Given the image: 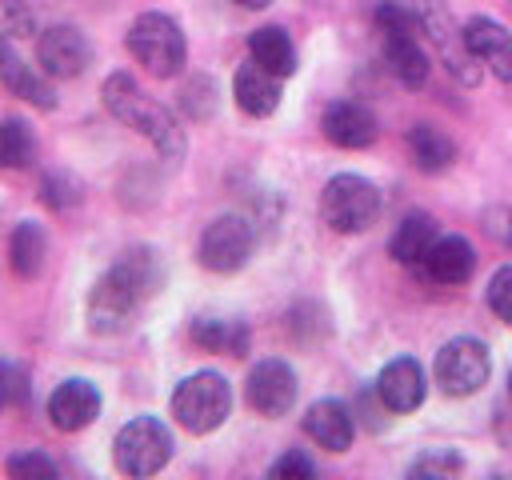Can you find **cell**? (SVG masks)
I'll use <instances>...</instances> for the list:
<instances>
[{
	"mask_svg": "<svg viewBox=\"0 0 512 480\" xmlns=\"http://www.w3.org/2000/svg\"><path fill=\"white\" fill-rule=\"evenodd\" d=\"M112 456L124 476H152L172 460V432L156 416H136L116 432Z\"/></svg>",
	"mask_w": 512,
	"mask_h": 480,
	"instance_id": "8992f818",
	"label": "cell"
},
{
	"mask_svg": "<svg viewBox=\"0 0 512 480\" xmlns=\"http://www.w3.org/2000/svg\"><path fill=\"white\" fill-rule=\"evenodd\" d=\"M236 4H240V8H268L272 0H236Z\"/></svg>",
	"mask_w": 512,
	"mask_h": 480,
	"instance_id": "836d02e7",
	"label": "cell"
},
{
	"mask_svg": "<svg viewBox=\"0 0 512 480\" xmlns=\"http://www.w3.org/2000/svg\"><path fill=\"white\" fill-rule=\"evenodd\" d=\"M144 300H148V292L140 288V280L116 260L88 292V328L100 336H116L136 320Z\"/></svg>",
	"mask_w": 512,
	"mask_h": 480,
	"instance_id": "3957f363",
	"label": "cell"
},
{
	"mask_svg": "<svg viewBox=\"0 0 512 480\" xmlns=\"http://www.w3.org/2000/svg\"><path fill=\"white\" fill-rule=\"evenodd\" d=\"M376 28L384 32V40H392V36H416L420 32V20H416V8H408L400 0H380L376 4Z\"/></svg>",
	"mask_w": 512,
	"mask_h": 480,
	"instance_id": "4316f807",
	"label": "cell"
},
{
	"mask_svg": "<svg viewBox=\"0 0 512 480\" xmlns=\"http://www.w3.org/2000/svg\"><path fill=\"white\" fill-rule=\"evenodd\" d=\"M488 348L476 336H456L436 352V384L448 396H472L488 384Z\"/></svg>",
	"mask_w": 512,
	"mask_h": 480,
	"instance_id": "ba28073f",
	"label": "cell"
},
{
	"mask_svg": "<svg viewBox=\"0 0 512 480\" xmlns=\"http://www.w3.org/2000/svg\"><path fill=\"white\" fill-rule=\"evenodd\" d=\"M244 396H248L252 412L276 420V416H284V412L296 404V372H292L284 360H260V364L248 372Z\"/></svg>",
	"mask_w": 512,
	"mask_h": 480,
	"instance_id": "8fae6325",
	"label": "cell"
},
{
	"mask_svg": "<svg viewBox=\"0 0 512 480\" xmlns=\"http://www.w3.org/2000/svg\"><path fill=\"white\" fill-rule=\"evenodd\" d=\"M320 216L336 232H364L380 216V192L356 172H340L320 192Z\"/></svg>",
	"mask_w": 512,
	"mask_h": 480,
	"instance_id": "5b68a950",
	"label": "cell"
},
{
	"mask_svg": "<svg viewBox=\"0 0 512 480\" xmlns=\"http://www.w3.org/2000/svg\"><path fill=\"white\" fill-rule=\"evenodd\" d=\"M248 52H252V60H256L260 68H268V72L280 76V80L296 72V44H292L288 32L276 28V24L256 28V32L248 36Z\"/></svg>",
	"mask_w": 512,
	"mask_h": 480,
	"instance_id": "ffe728a7",
	"label": "cell"
},
{
	"mask_svg": "<svg viewBox=\"0 0 512 480\" xmlns=\"http://www.w3.org/2000/svg\"><path fill=\"white\" fill-rule=\"evenodd\" d=\"M36 32L32 8L24 0H0V36L4 40H24Z\"/></svg>",
	"mask_w": 512,
	"mask_h": 480,
	"instance_id": "83f0119b",
	"label": "cell"
},
{
	"mask_svg": "<svg viewBox=\"0 0 512 480\" xmlns=\"http://www.w3.org/2000/svg\"><path fill=\"white\" fill-rule=\"evenodd\" d=\"M268 476H272V480H308V476H316V464H312L304 452H284V456L268 468Z\"/></svg>",
	"mask_w": 512,
	"mask_h": 480,
	"instance_id": "d6a6232c",
	"label": "cell"
},
{
	"mask_svg": "<svg viewBox=\"0 0 512 480\" xmlns=\"http://www.w3.org/2000/svg\"><path fill=\"white\" fill-rule=\"evenodd\" d=\"M424 368L412 356H396L384 364V372L376 376V396L388 412H412L424 404Z\"/></svg>",
	"mask_w": 512,
	"mask_h": 480,
	"instance_id": "7c38bea8",
	"label": "cell"
},
{
	"mask_svg": "<svg viewBox=\"0 0 512 480\" xmlns=\"http://www.w3.org/2000/svg\"><path fill=\"white\" fill-rule=\"evenodd\" d=\"M324 136L336 144V148H368L376 140V116L372 108L356 104V100H336L324 108V120H320Z\"/></svg>",
	"mask_w": 512,
	"mask_h": 480,
	"instance_id": "5bb4252c",
	"label": "cell"
},
{
	"mask_svg": "<svg viewBox=\"0 0 512 480\" xmlns=\"http://www.w3.org/2000/svg\"><path fill=\"white\" fill-rule=\"evenodd\" d=\"M304 432L312 444H320L328 452H348L352 436H356V420L340 400H316L304 412Z\"/></svg>",
	"mask_w": 512,
	"mask_h": 480,
	"instance_id": "2e32d148",
	"label": "cell"
},
{
	"mask_svg": "<svg viewBox=\"0 0 512 480\" xmlns=\"http://www.w3.org/2000/svg\"><path fill=\"white\" fill-rule=\"evenodd\" d=\"M384 60H388V72L404 84V88H424L428 84V56L424 48L416 44V36H392L384 40Z\"/></svg>",
	"mask_w": 512,
	"mask_h": 480,
	"instance_id": "7402d4cb",
	"label": "cell"
},
{
	"mask_svg": "<svg viewBox=\"0 0 512 480\" xmlns=\"http://www.w3.org/2000/svg\"><path fill=\"white\" fill-rule=\"evenodd\" d=\"M232 412V388L220 372H192L172 392V416L184 432L204 436L216 432Z\"/></svg>",
	"mask_w": 512,
	"mask_h": 480,
	"instance_id": "7a4b0ae2",
	"label": "cell"
},
{
	"mask_svg": "<svg viewBox=\"0 0 512 480\" xmlns=\"http://www.w3.org/2000/svg\"><path fill=\"white\" fill-rule=\"evenodd\" d=\"M36 60H40V68H44L52 80H72V76H80V72L88 68L92 48H88V40H84L80 28L56 24V28H44V32H40V40H36Z\"/></svg>",
	"mask_w": 512,
	"mask_h": 480,
	"instance_id": "30bf717a",
	"label": "cell"
},
{
	"mask_svg": "<svg viewBox=\"0 0 512 480\" xmlns=\"http://www.w3.org/2000/svg\"><path fill=\"white\" fill-rule=\"evenodd\" d=\"M8 476H16V480H32V476H56L60 468H56V460L52 456H44V452H20V456H8Z\"/></svg>",
	"mask_w": 512,
	"mask_h": 480,
	"instance_id": "f546056e",
	"label": "cell"
},
{
	"mask_svg": "<svg viewBox=\"0 0 512 480\" xmlns=\"http://www.w3.org/2000/svg\"><path fill=\"white\" fill-rule=\"evenodd\" d=\"M408 152H412V164L420 172H444L456 160V144L440 128H432V124L408 128Z\"/></svg>",
	"mask_w": 512,
	"mask_h": 480,
	"instance_id": "603a6c76",
	"label": "cell"
},
{
	"mask_svg": "<svg viewBox=\"0 0 512 480\" xmlns=\"http://www.w3.org/2000/svg\"><path fill=\"white\" fill-rule=\"evenodd\" d=\"M44 256H48V240H44V228H40V224H32V220L16 224V232H12V240H8V264H12V272H16L20 280H32V276H40V268H44Z\"/></svg>",
	"mask_w": 512,
	"mask_h": 480,
	"instance_id": "cb8c5ba5",
	"label": "cell"
},
{
	"mask_svg": "<svg viewBox=\"0 0 512 480\" xmlns=\"http://www.w3.org/2000/svg\"><path fill=\"white\" fill-rule=\"evenodd\" d=\"M128 52L136 56V64H144L152 76H176L184 68V56H188V44H184V32L172 16L164 12H144L132 20L128 28Z\"/></svg>",
	"mask_w": 512,
	"mask_h": 480,
	"instance_id": "277c9868",
	"label": "cell"
},
{
	"mask_svg": "<svg viewBox=\"0 0 512 480\" xmlns=\"http://www.w3.org/2000/svg\"><path fill=\"white\" fill-rule=\"evenodd\" d=\"M488 308L512 324V268H496L492 280H488Z\"/></svg>",
	"mask_w": 512,
	"mask_h": 480,
	"instance_id": "4dcf8cb0",
	"label": "cell"
},
{
	"mask_svg": "<svg viewBox=\"0 0 512 480\" xmlns=\"http://www.w3.org/2000/svg\"><path fill=\"white\" fill-rule=\"evenodd\" d=\"M472 268H476V248L464 236H440L424 256V272L436 284H464Z\"/></svg>",
	"mask_w": 512,
	"mask_h": 480,
	"instance_id": "d6986e66",
	"label": "cell"
},
{
	"mask_svg": "<svg viewBox=\"0 0 512 480\" xmlns=\"http://www.w3.org/2000/svg\"><path fill=\"white\" fill-rule=\"evenodd\" d=\"M104 108H108L120 124H128V128H136L140 136H148L164 156H176V152L184 148V136H180L172 112H168L164 104L148 100V96L140 92V84H136L128 72H112V76L104 80Z\"/></svg>",
	"mask_w": 512,
	"mask_h": 480,
	"instance_id": "6da1fadb",
	"label": "cell"
},
{
	"mask_svg": "<svg viewBox=\"0 0 512 480\" xmlns=\"http://www.w3.org/2000/svg\"><path fill=\"white\" fill-rule=\"evenodd\" d=\"M36 160V136L20 116L0 120V168H28Z\"/></svg>",
	"mask_w": 512,
	"mask_h": 480,
	"instance_id": "484cf974",
	"label": "cell"
},
{
	"mask_svg": "<svg viewBox=\"0 0 512 480\" xmlns=\"http://www.w3.org/2000/svg\"><path fill=\"white\" fill-rule=\"evenodd\" d=\"M416 20H420V32H428V40L436 44V52L444 56L448 72L460 80V84H476L480 80V60L472 56L468 40H464V28L452 24V12L440 4V0H416Z\"/></svg>",
	"mask_w": 512,
	"mask_h": 480,
	"instance_id": "52a82bcc",
	"label": "cell"
},
{
	"mask_svg": "<svg viewBox=\"0 0 512 480\" xmlns=\"http://www.w3.org/2000/svg\"><path fill=\"white\" fill-rule=\"evenodd\" d=\"M252 256V224L244 216H216L200 236V264L208 272H240Z\"/></svg>",
	"mask_w": 512,
	"mask_h": 480,
	"instance_id": "9c48e42d",
	"label": "cell"
},
{
	"mask_svg": "<svg viewBox=\"0 0 512 480\" xmlns=\"http://www.w3.org/2000/svg\"><path fill=\"white\" fill-rule=\"evenodd\" d=\"M464 468V460L456 456V452H448V448H440V452H428V456H420V460H412V476H456Z\"/></svg>",
	"mask_w": 512,
	"mask_h": 480,
	"instance_id": "1f68e13d",
	"label": "cell"
},
{
	"mask_svg": "<svg viewBox=\"0 0 512 480\" xmlns=\"http://www.w3.org/2000/svg\"><path fill=\"white\" fill-rule=\"evenodd\" d=\"M28 372L12 360H0V404L4 408H24L28 404Z\"/></svg>",
	"mask_w": 512,
	"mask_h": 480,
	"instance_id": "f1b7e54d",
	"label": "cell"
},
{
	"mask_svg": "<svg viewBox=\"0 0 512 480\" xmlns=\"http://www.w3.org/2000/svg\"><path fill=\"white\" fill-rule=\"evenodd\" d=\"M100 412V392L88 380H64L56 384V392L48 396V420L60 432H80L96 420Z\"/></svg>",
	"mask_w": 512,
	"mask_h": 480,
	"instance_id": "4fadbf2b",
	"label": "cell"
},
{
	"mask_svg": "<svg viewBox=\"0 0 512 480\" xmlns=\"http://www.w3.org/2000/svg\"><path fill=\"white\" fill-rule=\"evenodd\" d=\"M464 40L480 64H488L508 88H512V32L488 16H472L464 24Z\"/></svg>",
	"mask_w": 512,
	"mask_h": 480,
	"instance_id": "9a60e30c",
	"label": "cell"
},
{
	"mask_svg": "<svg viewBox=\"0 0 512 480\" xmlns=\"http://www.w3.org/2000/svg\"><path fill=\"white\" fill-rule=\"evenodd\" d=\"M192 344H200L204 352L240 356V352H248V328H244L240 320H212V316H200V320H192Z\"/></svg>",
	"mask_w": 512,
	"mask_h": 480,
	"instance_id": "d4e9b609",
	"label": "cell"
},
{
	"mask_svg": "<svg viewBox=\"0 0 512 480\" xmlns=\"http://www.w3.org/2000/svg\"><path fill=\"white\" fill-rule=\"evenodd\" d=\"M44 76H48L44 68H32L28 60H20V56L12 52V40L0 44V80H4V88H8L12 96L32 100L36 108H52V104H56V92H52V84H48Z\"/></svg>",
	"mask_w": 512,
	"mask_h": 480,
	"instance_id": "e0dca14e",
	"label": "cell"
},
{
	"mask_svg": "<svg viewBox=\"0 0 512 480\" xmlns=\"http://www.w3.org/2000/svg\"><path fill=\"white\" fill-rule=\"evenodd\" d=\"M508 388H512V380H508Z\"/></svg>",
	"mask_w": 512,
	"mask_h": 480,
	"instance_id": "e575fe53",
	"label": "cell"
},
{
	"mask_svg": "<svg viewBox=\"0 0 512 480\" xmlns=\"http://www.w3.org/2000/svg\"><path fill=\"white\" fill-rule=\"evenodd\" d=\"M0 408H4V404H0Z\"/></svg>",
	"mask_w": 512,
	"mask_h": 480,
	"instance_id": "d590c367",
	"label": "cell"
},
{
	"mask_svg": "<svg viewBox=\"0 0 512 480\" xmlns=\"http://www.w3.org/2000/svg\"><path fill=\"white\" fill-rule=\"evenodd\" d=\"M232 96L240 104V112L248 116H272L280 104V76H272L268 68H260L256 60L236 68L232 76Z\"/></svg>",
	"mask_w": 512,
	"mask_h": 480,
	"instance_id": "ac0fdd59",
	"label": "cell"
},
{
	"mask_svg": "<svg viewBox=\"0 0 512 480\" xmlns=\"http://www.w3.org/2000/svg\"><path fill=\"white\" fill-rule=\"evenodd\" d=\"M436 240H440V236H436V220H432L428 212H408V216L400 220V228L392 232L388 252H392V260H400V264H424V256H428V248H432Z\"/></svg>",
	"mask_w": 512,
	"mask_h": 480,
	"instance_id": "44dd1931",
	"label": "cell"
}]
</instances>
